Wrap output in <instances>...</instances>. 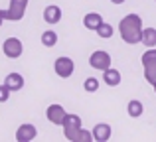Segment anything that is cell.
Listing matches in <instances>:
<instances>
[{"instance_id":"6da1fadb","label":"cell","mask_w":156,"mask_h":142,"mask_svg":"<svg viewBox=\"0 0 156 142\" xmlns=\"http://www.w3.org/2000/svg\"><path fill=\"white\" fill-rule=\"evenodd\" d=\"M119 32H121V38L122 42L130 43H140L142 42V20L138 14H129L121 20L119 24Z\"/></svg>"},{"instance_id":"7a4b0ae2","label":"cell","mask_w":156,"mask_h":142,"mask_svg":"<svg viewBox=\"0 0 156 142\" xmlns=\"http://www.w3.org/2000/svg\"><path fill=\"white\" fill-rule=\"evenodd\" d=\"M63 132H65V138L71 140V142H77V136H79V130H81V119L77 115H65L63 123Z\"/></svg>"},{"instance_id":"3957f363","label":"cell","mask_w":156,"mask_h":142,"mask_svg":"<svg viewBox=\"0 0 156 142\" xmlns=\"http://www.w3.org/2000/svg\"><path fill=\"white\" fill-rule=\"evenodd\" d=\"M28 8V0H10V6L8 10H2L4 20H12V22H18L24 18V12Z\"/></svg>"},{"instance_id":"277c9868","label":"cell","mask_w":156,"mask_h":142,"mask_svg":"<svg viewBox=\"0 0 156 142\" xmlns=\"http://www.w3.org/2000/svg\"><path fill=\"white\" fill-rule=\"evenodd\" d=\"M2 51H4L6 57L18 59L20 55H22V51H24V46H22V42H20L18 38H6L4 43H2Z\"/></svg>"},{"instance_id":"5b68a950","label":"cell","mask_w":156,"mask_h":142,"mask_svg":"<svg viewBox=\"0 0 156 142\" xmlns=\"http://www.w3.org/2000/svg\"><path fill=\"white\" fill-rule=\"evenodd\" d=\"M53 69H55L57 77H61V79H67V77L73 75L75 63H73L71 57H57L55 63H53Z\"/></svg>"},{"instance_id":"8992f818","label":"cell","mask_w":156,"mask_h":142,"mask_svg":"<svg viewBox=\"0 0 156 142\" xmlns=\"http://www.w3.org/2000/svg\"><path fill=\"white\" fill-rule=\"evenodd\" d=\"M89 65L93 67V69H99V71H105L111 67V55L107 54L103 50H97L91 54V57H89Z\"/></svg>"},{"instance_id":"52a82bcc","label":"cell","mask_w":156,"mask_h":142,"mask_svg":"<svg viewBox=\"0 0 156 142\" xmlns=\"http://www.w3.org/2000/svg\"><path fill=\"white\" fill-rule=\"evenodd\" d=\"M36 136H38V130H36L34 124H22L16 130V140L18 142H32Z\"/></svg>"},{"instance_id":"ba28073f","label":"cell","mask_w":156,"mask_h":142,"mask_svg":"<svg viewBox=\"0 0 156 142\" xmlns=\"http://www.w3.org/2000/svg\"><path fill=\"white\" fill-rule=\"evenodd\" d=\"M65 109L61 107V105H50L48 107V111H46V116H48V120L53 124H61L63 123V119H65Z\"/></svg>"},{"instance_id":"9c48e42d","label":"cell","mask_w":156,"mask_h":142,"mask_svg":"<svg viewBox=\"0 0 156 142\" xmlns=\"http://www.w3.org/2000/svg\"><path fill=\"white\" fill-rule=\"evenodd\" d=\"M103 24V16L97 14V12H89V14L83 16V26L91 32H97V28Z\"/></svg>"},{"instance_id":"30bf717a","label":"cell","mask_w":156,"mask_h":142,"mask_svg":"<svg viewBox=\"0 0 156 142\" xmlns=\"http://www.w3.org/2000/svg\"><path fill=\"white\" fill-rule=\"evenodd\" d=\"M4 85H6L12 93H14V91H20V89L24 87V77L20 75V73H8L6 79H4Z\"/></svg>"},{"instance_id":"8fae6325","label":"cell","mask_w":156,"mask_h":142,"mask_svg":"<svg viewBox=\"0 0 156 142\" xmlns=\"http://www.w3.org/2000/svg\"><path fill=\"white\" fill-rule=\"evenodd\" d=\"M44 20H46L48 24H57L61 20V8L55 6V4L48 6L46 10H44Z\"/></svg>"},{"instance_id":"7c38bea8","label":"cell","mask_w":156,"mask_h":142,"mask_svg":"<svg viewBox=\"0 0 156 142\" xmlns=\"http://www.w3.org/2000/svg\"><path fill=\"white\" fill-rule=\"evenodd\" d=\"M93 138H95L97 142H107L111 138V126L105 124V123L97 124V126L93 128Z\"/></svg>"},{"instance_id":"4fadbf2b","label":"cell","mask_w":156,"mask_h":142,"mask_svg":"<svg viewBox=\"0 0 156 142\" xmlns=\"http://www.w3.org/2000/svg\"><path fill=\"white\" fill-rule=\"evenodd\" d=\"M103 79H105V83L109 85V87H117V85L121 83V71L109 67V69L103 71Z\"/></svg>"},{"instance_id":"5bb4252c","label":"cell","mask_w":156,"mask_h":142,"mask_svg":"<svg viewBox=\"0 0 156 142\" xmlns=\"http://www.w3.org/2000/svg\"><path fill=\"white\" fill-rule=\"evenodd\" d=\"M126 113H129L133 119H138V116L144 113V107H142V103L140 101H136V99H133V101H129V105H126Z\"/></svg>"},{"instance_id":"9a60e30c","label":"cell","mask_w":156,"mask_h":142,"mask_svg":"<svg viewBox=\"0 0 156 142\" xmlns=\"http://www.w3.org/2000/svg\"><path fill=\"white\" fill-rule=\"evenodd\" d=\"M142 43H144L146 47L156 46V28H144V30H142Z\"/></svg>"},{"instance_id":"2e32d148","label":"cell","mask_w":156,"mask_h":142,"mask_svg":"<svg viewBox=\"0 0 156 142\" xmlns=\"http://www.w3.org/2000/svg\"><path fill=\"white\" fill-rule=\"evenodd\" d=\"M42 43H44L46 47H53V46L57 43V34H55L53 30H46V32L42 34Z\"/></svg>"},{"instance_id":"e0dca14e","label":"cell","mask_w":156,"mask_h":142,"mask_svg":"<svg viewBox=\"0 0 156 142\" xmlns=\"http://www.w3.org/2000/svg\"><path fill=\"white\" fill-rule=\"evenodd\" d=\"M142 67H144V79L150 85H156V61L148 63V65H142Z\"/></svg>"},{"instance_id":"ac0fdd59","label":"cell","mask_w":156,"mask_h":142,"mask_svg":"<svg viewBox=\"0 0 156 142\" xmlns=\"http://www.w3.org/2000/svg\"><path fill=\"white\" fill-rule=\"evenodd\" d=\"M113 34H115L113 26H111V24H107V22H103L99 28H97V36H99V38H103V40L113 38Z\"/></svg>"},{"instance_id":"d6986e66","label":"cell","mask_w":156,"mask_h":142,"mask_svg":"<svg viewBox=\"0 0 156 142\" xmlns=\"http://www.w3.org/2000/svg\"><path fill=\"white\" fill-rule=\"evenodd\" d=\"M83 89L87 93H95L97 89H99V79H95V77H87L83 83Z\"/></svg>"},{"instance_id":"ffe728a7","label":"cell","mask_w":156,"mask_h":142,"mask_svg":"<svg viewBox=\"0 0 156 142\" xmlns=\"http://www.w3.org/2000/svg\"><path fill=\"white\" fill-rule=\"evenodd\" d=\"M10 93H12V91H10V89H8L4 83L0 85V103H6V101L10 99Z\"/></svg>"},{"instance_id":"44dd1931","label":"cell","mask_w":156,"mask_h":142,"mask_svg":"<svg viewBox=\"0 0 156 142\" xmlns=\"http://www.w3.org/2000/svg\"><path fill=\"white\" fill-rule=\"evenodd\" d=\"M93 140V132H87L81 128L79 130V136H77V142H91Z\"/></svg>"},{"instance_id":"7402d4cb","label":"cell","mask_w":156,"mask_h":142,"mask_svg":"<svg viewBox=\"0 0 156 142\" xmlns=\"http://www.w3.org/2000/svg\"><path fill=\"white\" fill-rule=\"evenodd\" d=\"M111 2H113V4H122L125 0H111Z\"/></svg>"},{"instance_id":"603a6c76","label":"cell","mask_w":156,"mask_h":142,"mask_svg":"<svg viewBox=\"0 0 156 142\" xmlns=\"http://www.w3.org/2000/svg\"><path fill=\"white\" fill-rule=\"evenodd\" d=\"M2 22H4V16H2V10H0V26H2Z\"/></svg>"},{"instance_id":"cb8c5ba5","label":"cell","mask_w":156,"mask_h":142,"mask_svg":"<svg viewBox=\"0 0 156 142\" xmlns=\"http://www.w3.org/2000/svg\"><path fill=\"white\" fill-rule=\"evenodd\" d=\"M154 91H156V85H154Z\"/></svg>"}]
</instances>
